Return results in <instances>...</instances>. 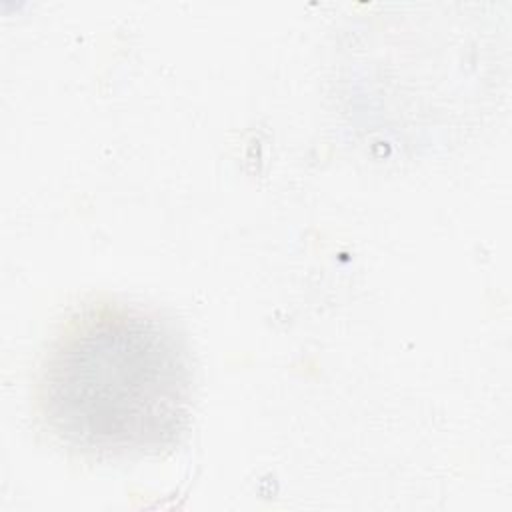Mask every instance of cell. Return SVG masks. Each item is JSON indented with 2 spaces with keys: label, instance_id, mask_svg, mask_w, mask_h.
<instances>
[{
  "label": "cell",
  "instance_id": "6da1fadb",
  "mask_svg": "<svg viewBox=\"0 0 512 512\" xmlns=\"http://www.w3.org/2000/svg\"><path fill=\"white\" fill-rule=\"evenodd\" d=\"M194 404L188 346L158 314L128 304L80 312L52 342L38 406L66 446L104 458L154 456L186 434Z\"/></svg>",
  "mask_w": 512,
  "mask_h": 512
}]
</instances>
